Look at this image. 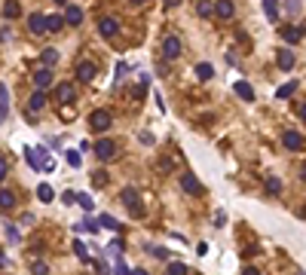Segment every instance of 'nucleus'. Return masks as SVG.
Segmentation results:
<instances>
[{
	"label": "nucleus",
	"instance_id": "412c9836",
	"mask_svg": "<svg viewBox=\"0 0 306 275\" xmlns=\"http://www.w3.org/2000/svg\"><path fill=\"white\" fill-rule=\"evenodd\" d=\"M3 15H6V18H19V15H22L19 0H6V3H3Z\"/></svg>",
	"mask_w": 306,
	"mask_h": 275
},
{
	"label": "nucleus",
	"instance_id": "f257e3e1",
	"mask_svg": "<svg viewBox=\"0 0 306 275\" xmlns=\"http://www.w3.org/2000/svg\"><path fill=\"white\" fill-rule=\"evenodd\" d=\"M120 202H122L125 208H129L132 217H141V214H144V208H141V196H138L135 187H125V190L120 193Z\"/></svg>",
	"mask_w": 306,
	"mask_h": 275
},
{
	"label": "nucleus",
	"instance_id": "f3484780",
	"mask_svg": "<svg viewBox=\"0 0 306 275\" xmlns=\"http://www.w3.org/2000/svg\"><path fill=\"white\" fill-rule=\"evenodd\" d=\"M303 31H306V28H294V25L282 28V37H285V43H297L300 37H303Z\"/></svg>",
	"mask_w": 306,
	"mask_h": 275
},
{
	"label": "nucleus",
	"instance_id": "f03ea898",
	"mask_svg": "<svg viewBox=\"0 0 306 275\" xmlns=\"http://www.w3.org/2000/svg\"><path fill=\"white\" fill-rule=\"evenodd\" d=\"M92 150H95L98 162H114V159H117V144H114L111 138H98V141L92 144Z\"/></svg>",
	"mask_w": 306,
	"mask_h": 275
},
{
	"label": "nucleus",
	"instance_id": "e433bc0d",
	"mask_svg": "<svg viewBox=\"0 0 306 275\" xmlns=\"http://www.w3.org/2000/svg\"><path fill=\"white\" fill-rule=\"evenodd\" d=\"M114 275H132V269L125 266V263H117V269H114Z\"/></svg>",
	"mask_w": 306,
	"mask_h": 275
},
{
	"label": "nucleus",
	"instance_id": "f704fd0d",
	"mask_svg": "<svg viewBox=\"0 0 306 275\" xmlns=\"http://www.w3.org/2000/svg\"><path fill=\"white\" fill-rule=\"evenodd\" d=\"M92 183H95V187H104V183H107V171H95V174H92Z\"/></svg>",
	"mask_w": 306,
	"mask_h": 275
},
{
	"label": "nucleus",
	"instance_id": "ea45409f",
	"mask_svg": "<svg viewBox=\"0 0 306 275\" xmlns=\"http://www.w3.org/2000/svg\"><path fill=\"white\" fill-rule=\"evenodd\" d=\"M163 6H166V9H175V6H181V0H163Z\"/></svg>",
	"mask_w": 306,
	"mask_h": 275
},
{
	"label": "nucleus",
	"instance_id": "20e7f679",
	"mask_svg": "<svg viewBox=\"0 0 306 275\" xmlns=\"http://www.w3.org/2000/svg\"><path fill=\"white\" fill-rule=\"evenodd\" d=\"M98 34L104 37V40H114V37L120 34V22H117V18H111V15H104L101 22H98Z\"/></svg>",
	"mask_w": 306,
	"mask_h": 275
},
{
	"label": "nucleus",
	"instance_id": "1a4fd4ad",
	"mask_svg": "<svg viewBox=\"0 0 306 275\" xmlns=\"http://www.w3.org/2000/svg\"><path fill=\"white\" fill-rule=\"evenodd\" d=\"M95 73H98V70H95L92 61H80V64H77V80H80V83H92Z\"/></svg>",
	"mask_w": 306,
	"mask_h": 275
},
{
	"label": "nucleus",
	"instance_id": "0eeeda50",
	"mask_svg": "<svg viewBox=\"0 0 306 275\" xmlns=\"http://www.w3.org/2000/svg\"><path fill=\"white\" fill-rule=\"evenodd\" d=\"M15 205H19V199H15L12 190H0V214H9L15 211Z\"/></svg>",
	"mask_w": 306,
	"mask_h": 275
},
{
	"label": "nucleus",
	"instance_id": "39448f33",
	"mask_svg": "<svg viewBox=\"0 0 306 275\" xmlns=\"http://www.w3.org/2000/svg\"><path fill=\"white\" fill-rule=\"evenodd\" d=\"M181 190H184L187 196H199V193H202V183L196 180V174L184 171V174H181Z\"/></svg>",
	"mask_w": 306,
	"mask_h": 275
},
{
	"label": "nucleus",
	"instance_id": "de8ad7c7",
	"mask_svg": "<svg viewBox=\"0 0 306 275\" xmlns=\"http://www.w3.org/2000/svg\"><path fill=\"white\" fill-rule=\"evenodd\" d=\"M132 275H147V272H144V269H132Z\"/></svg>",
	"mask_w": 306,
	"mask_h": 275
},
{
	"label": "nucleus",
	"instance_id": "c756f323",
	"mask_svg": "<svg viewBox=\"0 0 306 275\" xmlns=\"http://www.w3.org/2000/svg\"><path fill=\"white\" fill-rule=\"evenodd\" d=\"M77 202H80V208H83L86 214L95 208V205H92V196H89V193H77Z\"/></svg>",
	"mask_w": 306,
	"mask_h": 275
},
{
	"label": "nucleus",
	"instance_id": "9b49d317",
	"mask_svg": "<svg viewBox=\"0 0 306 275\" xmlns=\"http://www.w3.org/2000/svg\"><path fill=\"white\" fill-rule=\"evenodd\" d=\"M56 98H59V104H70L74 101V83H59Z\"/></svg>",
	"mask_w": 306,
	"mask_h": 275
},
{
	"label": "nucleus",
	"instance_id": "49530a36",
	"mask_svg": "<svg viewBox=\"0 0 306 275\" xmlns=\"http://www.w3.org/2000/svg\"><path fill=\"white\" fill-rule=\"evenodd\" d=\"M129 3H132V6H141V3H147V0H129Z\"/></svg>",
	"mask_w": 306,
	"mask_h": 275
},
{
	"label": "nucleus",
	"instance_id": "6ab92c4d",
	"mask_svg": "<svg viewBox=\"0 0 306 275\" xmlns=\"http://www.w3.org/2000/svg\"><path fill=\"white\" fill-rule=\"evenodd\" d=\"M40 61H43V67H56L59 64V49H43Z\"/></svg>",
	"mask_w": 306,
	"mask_h": 275
},
{
	"label": "nucleus",
	"instance_id": "4468645a",
	"mask_svg": "<svg viewBox=\"0 0 306 275\" xmlns=\"http://www.w3.org/2000/svg\"><path fill=\"white\" fill-rule=\"evenodd\" d=\"M52 83V67H40L37 73H34V86L37 89H46Z\"/></svg>",
	"mask_w": 306,
	"mask_h": 275
},
{
	"label": "nucleus",
	"instance_id": "473e14b6",
	"mask_svg": "<svg viewBox=\"0 0 306 275\" xmlns=\"http://www.w3.org/2000/svg\"><path fill=\"white\" fill-rule=\"evenodd\" d=\"M74 254L80 257L83 263H89V251H86V245H83V242H74Z\"/></svg>",
	"mask_w": 306,
	"mask_h": 275
},
{
	"label": "nucleus",
	"instance_id": "423d86ee",
	"mask_svg": "<svg viewBox=\"0 0 306 275\" xmlns=\"http://www.w3.org/2000/svg\"><path fill=\"white\" fill-rule=\"evenodd\" d=\"M89 125H92L95 132H107V128H111V113H107V110H95V113L89 116Z\"/></svg>",
	"mask_w": 306,
	"mask_h": 275
},
{
	"label": "nucleus",
	"instance_id": "4be33fe9",
	"mask_svg": "<svg viewBox=\"0 0 306 275\" xmlns=\"http://www.w3.org/2000/svg\"><path fill=\"white\" fill-rule=\"evenodd\" d=\"M37 199H40V202H46V205H49V202L56 199V190H52L49 183H40V187H37Z\"/></svg>",
	"mask_w": 306,
	"mask_h": 275
},
{
	"label": "nucleus",
	"instance_id": "09e8293b",
	"mask_svg": "<svg viewBox=\"0 0 306 275\" xmlns=\"http://www.w3.org/2000/svg\"><path fill=\"white\" fill-rule=\"evenodd\" d=\"M300 177H303V180H306V165H303V168H300Z\"/></svg>",
	"mask_w": 306,
	"mask_h": 275
},
{
	"label": "nucleus",
	"instance_id": "37998d69",
	"mask_svg": "<svg viewBox=\"0 0 306 275\" xmlns=\"http://www.w3.org/2000/svg\"><path fill=\"white\" fill-rule=\"evenodd\" d=\"M242 275H260V272H257L254 266H245V269H242Z\"/></svg>",
	"mask_w": 306,
	"mask_h": 275
},
{
	"label": "nucleus",
	"instance_id": "a878e982",
	"mask_svg": "<svg viewBox=\"0 0 306 275\" xmlns=\"http://www.w3.org/2000/svg\"><path fill=\"white\" fill-rule=\"evenodd\" d=\"M196 77H199V80H211V77H214V67H211L208 61H202V64H196Z\"/></svg>",
	"mask_w": 306,
	"mask_h": 275
},
{
	"label": "nucleus",
	"instance_id": "aec40b11",
	"mask_svg": "<svg viewBox=\"0 0 306 275\" xmlns=\"http://www.w3.org/2000/svg\"><path fill=\"white\" fill-rule=\"evenodd\" d=\"M263 15L269 22H276L279 18V0H263Z\"/></svg>",
	"mask_w": 306,
	"mask_h": 275
},
{
	"label": "nucleus",
	"instance_id": "ddd939ff",
	"mask_svg": "<svg viewBox=\"0 0 306 275\" xmlns=\"http://www.w3.org/2000/svg\"><path fill=\"white\" fill-rule=\"evenodd\" d=\"M64 25H74V28L83 25V9L80 6H67L64 9Z\"/></svg>",
	"mask_w": 306,
	"mask_h": 275
},
{
	"label": "nucleus",
	"instance_id": "393cba45",
	"mask_svg": "<svg viewBox=\"0 0 306 275\" xmlns=\"http://www.w3.org/2000/svg\"><path fill=\"white\" fill-rule=\"evenodd\" d=\"M294 92H297V80H291V83H285V86H282V89L276 92V98H282V101H285V98H291Z\"/></svg>",
	"mask_w": 306,
	"mask_h": 275
},
{
	"label": "nucleus",
	"instance_id": "cd10ccee",
	"mask_svg": "<svg viewBox=\"0 0 306 275\" xmlns=\"http://www.w3.org/2000/svg\"><path fill=\"white\" fill-rule=\"evenodd\" d=\"M64 28V18L61 15H49L46 18V31H61Z\"/></svg>",
	"mask_w": 306,
	"mask_h": 275
},
{
	"label": "nucleus",
	"instance_id": "f8f14e48",
	"mask_svg": "<svg viewBox=\"0 0 306 275\" xmlns=\"http://www.w3.org/2000/svg\"><path fill=\"white\" fill-rule=\"evenodd\" d=\"M282 144L288 147V150H303V135H300V132H285V135H282Z\"/></svg>",
	"mask_w": 306,
	"mask_h": 275
},
{
	"label": "nucleus",
	"instance_id": "c85d7f7f",
	"mask_svg": "<svg viewBox=\"0 0 306 275\" xmlns=\"http://www.w3.org/2000/svg\"><path fill=\"white\" fill-rule=\"evenodd\" d=\"M64 159H67L70 168H80V165H83V156H80L77 150H67V153H64Z\"/></svg>",
	"mask_w": 306,
	"mask_h": 275
},
{
	"label": "nucleus",
	"instance_id": "2f4dec72",
	"mask_svg": "<svg viewBox=\"0 0 306 275\" xmlns=\"http://www.w3.org/2000/svg\"><path fill=\"white\" fill-rule=\"evenodd\" d=\"M166 275H187V266L175 260V263H169V266H166Z\"/></svg>",
	"mask_w": 306,
	"mask_h": 275
},
{
	"label": "nucleus",
	"instance_id": "79ce46f5",
	"mask_svg": "<svg viewBox=\"0 0 306 275\" xmlns=\"http://www.w3.org/2000/svg\"><path fill=\"white\" fill-rule=\"evenodd\" d=\"M141 144H153V135L150 132H141Z\"/></svg>",
	"mask_w": 306,
	"mask_h": 275
},
{
	"label": "nucleus",
	"instance_id": "4c0bfd02",
	"mask_svg": "<svg viewBox=\"0 0 306 275\" xmlns=\"http://www.w3.org/2000/svg\"><path fill=\"white\" fill-rule=\"evenodd\" d=\"M95 272H98V275H107V263H104V260H95Z\"/></svg>",
	"mask_w": 306,
	"mask_h": 275
},
{
	"label": "nucleus",
	"instance_id": "9d476101",
	"mask_svg": "<svg viewBox=\"0 0 306 275\" xmlns=\"http://www.w3.org/2000/svg\"><path fill=\"white\" fill-rule=\"evenodd\" d=\"M43 107H46V89H37V92L28 98V110H31V113H40Z\"/></svg>",
	"mask_w": 306,
	"mask_h": 275
},
{
	"label": "nucleus",
	"instance_id": "7c9ffc66",
	"mask_svg": "<svg viewBox=\"0 0 306 275\" xmlns=\"http://www.w3.org/2000/svg\"><path fill=\"white\" fill-rule=\"evenodd\" d=\"M266 193L279 196V193H282V180H279V177H266Z\"/></svg>",
	"mask_w": 306,
	"mask_h": 275
},
{
	"label": "nucleus",
	"instance_id": "72a5a7b5",
	"mask_svg": "<svg viewBox=\"0 0 306 275\" xmlns=\"http://www.w3.org/2000/svg\"><path fill=\"white\" fill-rule=\"evenodd\" d=\"M31 275H49V266H46L43 260H37V263L31 266Z\"/></svg>",
	"mask_w": 306,
	"mask_h": 275
},
{
	"label": "nucleus",
	"instance_id": "3c124183",
	"mask_svg": "<svg viewBox=\"0 0 306 275\" xmlns=\"http://www.w3.org/2000/svg\"><path fill=\"white\" fill-rule=\"evenodd\" d=\"M52 3H59V6H64V3H67V0H52Z\"/></svg>",
	"mask_w": 306,
	"mask_h": 275
},
{
	"label": "nucleus",
	"instance_id": "7ed1b4c3",
	"mask_svg": "<svg viewBox=\"0 0 306 275\" xmlns=\"http://www.w3.org/2000/svg\"><path fill=\"white\" fill-rule=\"evenodd\" d=\"M178 55H181V37L178 34H169L166 40H163V58H178Z\"/></svg>",
	"mask_w": 306,
	"mask_h": 275
},
{
	"label": "nucleus",
	"instance_id": "a18cd8bd",
	"mask_svg": "<svg viewBox=\"0 0 306 275\" xmlns=\"http://www.w3.org/2000/svg\"><path fill=\"white\" fill-rule=\"evenodd\" d=\"M300 119L306 122V104H300Z\"/></svg>",
	"mask_w": 306,
	"mask_h": 275
},
{
	"label": "nucleus",
	"instance_id": "a19ab883",
	"mask_svg": "<svg viewBox=\"0 0 306 275\" xmlns=\"http://www.w3.org/2000/svg\"><path fill=\"white\" fill-rule=\"evenodd\" d=\"M3 177H6V159L0 156V180H3Z\"/></svg>",
	"mask_w": 306,
	"mask_h": 275
},
{
	"label": "nucleus",
	"instance_id": "c9c22d12",
	"mask_svg": "<svg viewBox=\"0 0 306 275\" xmlns=\"http://www.w3.org/2000/svg\"><path fill=\"white\" fill-rule=\"evenodd\" d=\"M6 238H9V242H19V226L6 223Z\"/></svg>",
	"mask_w": 306,
	"mask_h": 275
},
{
	"label": "nucleus",
	"instance_id": "8fccbe9b",
	"mask_svg": "<svg viewBox=\"0 0 306 275\" xmlns=\"http://www.w3.org/2000/svg\"><path fill=\"white\" fill-rule=\"evenodd\" d=\"M0 266H6V257L3 254H0Z\"/></svg>",
	"mask_w": 306,
	"mask_h": 275
},
{
	"label": "nucleus",
	"instance_id": "5701e85b",
	"mask_svg": "<svg viewBox=\"0 0 306 275\" xmlns=\"http://www.w3.org/2000/svg\"><path fill=\"white\" fill-rule=\"evenodd\" d=\"M98 223H101L104 229H111V232H120V229H122V226L117 223V220H114L111 214H98Z\"/></svg>",
	"mask_w": 306,
	"mask_h": 275
},
{
	"label": "nucleus",
	"instance_id": "b1692460",
	"mask_svg": "<svg viewBox=\"0 0 306 275\" xmlns=\"http://www.w3.org/2000/svg\"><path fill=\"white\" fill-rule=\"evenodd\" d=\"M236 95H239V98H245V101H254V89H251V86L242 80V83H236Z\"/></svg>",
	"mask_w": 306,
	"mask_h": 275
},
{
	"label": "nucleus",
	"instance_id": "58836bf2",
	"mask_svg": "<svg viewBox=\"0 0 306 275\" xmlns=\"http://www.w3.org/2000/svg\"><path fill=\"white\" fill-rule=\"evenodd\" d=\"M153 257H159V260H166V257H169V251H166V248H153Z\"/></svg>",
	"mask_w": 306,
	"mask_h": 275
},
{
	"label": "nucleus",
	"instance_id": "a211bd4d",
	"mask_svg": "<svg viewBox=\"0 0 306 275\" xmlns=\"http://www.w3.org/2000/svg\"><path fill=\"white\" fill-rule=\"evenodd\" d=\"M6 113H9V89H6V83H0V119Z\"/></svg>",
	"mask_w": 306,
	"mask_h": 275
},
{
	"label": "nucleus",
	"instance_id": "6e6552de",
	"mask_svg": "<svg viewBox=\"0 0 306 275\" xmlns=\"http://www.w3.org/2000/svg\"><path fill=\"white\" fill-rule=\"evenodd\" d=\"M28 28H31V34H34V37L46 34V15H43V12H34V15H28Z\"/></svg>",
	"mask_w": 306,
	"mask_h": 275
},
{
	"label": "nucleus",
	"instance_id": "2eb2a0df",
	"mask_svg": "<svg viewBox=\"0 0 306 275\" xmlns=\"http://www.w3.org/2000/svg\"><path fill=\"white\" fill-rule=\"evenodd\" d=\"M276 58H279L276 64H279L282 70H291V67H294V52H291V49H279Z\"/></svg>",
	"mask_w": 306,
	"mask_h": 275
},
{
	"label": "nucleus",
	"instance_id": "dca6fc26",
	"mask_svg": "<svg viewBox=\"0 0 306 275\" xmlns=\"http://www.w3.org/2000/svg\"><path fill=\"white\" fill-rule=\"evenodd\" d=\"M214 12H218L221 18H233L236 6H233V0H218V3H214Z\"/></svg>",
	"mask_w": 306,
	"mask_h": 275
},
{
	"label": "nucleus",
	"instance_id": "bb28decb",
	"mask_svg": "<svg viewBox=\"0 0 306 275\" xmlns=\"http://www.w3.org/2000/svg\"><path fill=\"white\" fill-rule=\"evenodd\" d=\"M196 12H199L202 18H208V15H214V3H208V0H199V3H196Z\"/></svg>",
	"mask_w": 306,
	"mask_h": 275
},
{
	"label": "nucleus",
	"instance_id": "c03bdc74",
	"mask_svg": "<svg viewBox=\"0 0 306 275\" xmlns=\"http://www.w3.org/2000/svg\"><path fill=\"white\" fill-rule=\"evenodd\" d=\"M297 6H300V0H288V9H291V12H294Z\"/></svg>",
	"mask_w": 306,
	"mask_h": 275
}]
</instances>
